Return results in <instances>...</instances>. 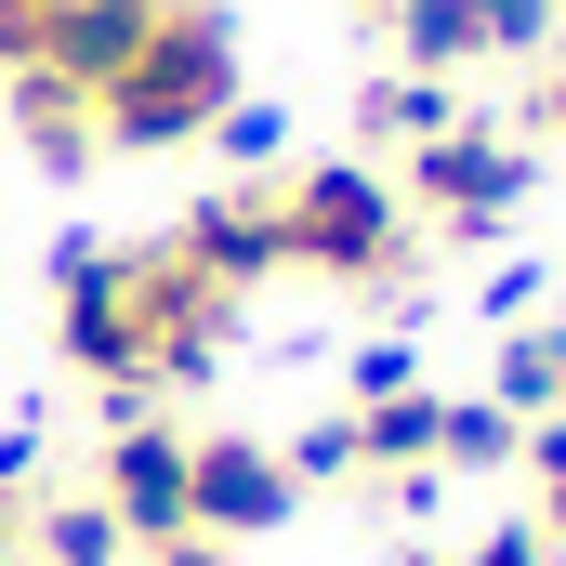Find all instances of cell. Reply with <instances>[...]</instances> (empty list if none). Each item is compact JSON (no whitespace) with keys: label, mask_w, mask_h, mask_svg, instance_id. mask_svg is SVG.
Returning <instances> with one entry per match:
<instances>
[{"label":"cell","mask_w":566,"mask_h":566,"mask_svg":"<svg viewBox=\"0 0 566 566\" xmlns=\"http://www.w3.org/2000/svg\"><path fill=\"white\" fill-rule=\"evenodd\" d=\"M27 514H40V448L0 434V566H27Z\"/></svg>","instance_id":"obj_10"},{"label":"cell","mask_w":566,"mask_h":566,"mask_svg":"<svg viewBox=\"0 0 566 566\" xmlns=\"http://www.w3.org/2000/svg\"><path fill=\"white\" fill-rule=\"evenodd\" d=\"M514 474H527V501H514V514H527V527H541V554L566 566V422H527V434H514Z\"/></svg>","instance_id":"obj_9"},{"label":"cell","mask_w":566,"mask_h":566,"mask_svg":"<svg viewBox=\"0 0 566 566\" xmlns=\"http://www.w3.org/2000/svg\"><path fill=\"white\" fill-rule=\"evenodd\" d=\"M290 501H303V474H290L277 434H238V422H198L185 434V527L198 541H264V527H290Z\"/></svg>","instance_id":"obj_6"},{"label":"cell","mask_w":566,"mask_h":566,"mask_svg":"<svg viewBox=\"0 0 566 566\" xmlns=\"http://www.w3.org/2000/svg\"><path fill=\"white\" fill-rule=\"evenodd\" d=\"M238 316H251V277H224L185 224L106 238V251L80 238V251L53 264V356H66V382H80L106 422L185 409V396L224 369Z\"/></svg>","instance_id":"obj_1"},{"label":"cell","mask_w":566,"mask_h":566,"mask_svg":"<svg viewBox=\"0 0 566 566\" xmlns=\"http://www.w3.org/2000/svg\"><path fill=\"white\" fill-rule=\"evenodd\" d=\"M27 566H133V541L93 514V488H40V514H27Z\"/></svg>","instance_id":"obj_8"},{"label":"cell","mask_w":566,"mask_h":566,"mask_svg":"<svg viewBox=\"0 0 566 566\" xmlns=\"http://www.w3.org/2000/svg\"><path fill=\"white\" fill-rule=\"evenodd\" d=\"M264 238H277V277H316V290H356V303H409V211L369 158H277L264 171Z\"/></svg>","instance_id":"obj_2"},{"label":"cell","mask_w":566,"mask_h":566,"mask_svg":"<svg viewBox=\"0 0 566 566\" xmlns=\"http://www.w3.org/2000/svg\"><path fill=\"white\" fill-rule=\"evenodd\" d=\"M185 409H133V422H106V448H93V514L133 541V554H158V541H198L185 527Z\"/></svg>","instance_id":"obj_5"},{"label":"cell","mask_w":566,"mask_h":566,"mask_svg":"<svg viewBox=\"0 0 566 566\" xmlns=\"http://www.w3.org/2000/svg\"><path fill=\"white\" fill-rule=\"evenodd\" d=\"M382 185H396L409 238H434V251H488V238L527 211V145L501 133V119H448V133L409 145Z\"/></svg>","instance_id":"obj_4"},{"label":"cell","mask_w":566,"mask_h":566,"mask_svg":"<svg viewBox=\"0 0 566 566\" xmlns=\"http://www.w3.org/2000/svg\"><path fill=\"white\" fill-rule=\"evenodd\" d=\"M514 145H566V53H541L527 66V93H514V119H501Z\"/></svg>","instance_id":"obj_11"},{"label":"cell","mask_w":566,"mask_h":566,"mask_svg":"<svg viewBox=\"0 0 566 566\" xmlns=\"http://www.w3.org/2000/svg\"><path fill=\"white\" fill-rule=\"evenodd\" d=\"M488 409H501L514 434H527V422H566V316H514V329H501Z\"/></svg>","instance_id":"obj_7"},{"label":"cell","mask_w":566,"mask_h":566,"mask_svg":"<svg viewBox=\"0 0 566 566\" xmlns=\"http://www.w3.org/2000/svg\"><path fill=\"white\" fill-rule=\"evenodd\" d=\"M133 566H238L224 541H158V554H133Z\"/></svg>","instance_id":"obj_13"},{"label":"cell","mask_w":566,"mask_h":566,"mask_svg":"<svg viewBox=\"0 0 566 566\" xmlns=\"http://www.w3.org/2000/svg\"><path fill=\"white\" fill-rule=\"evenodd\" d=\"M238 106V53L211 27V0H171L145 27V53L93 93V145H211Z\"/></svg>","instance_id":"obj_3"},{"label":"cell","mask_w":566,"mask_h":566,"mask_svg":"<svg viewBox=\"0 0 566 566\" xmlns=\"http://www.w3.org/2000/svg\"><path fill=\"white\" fill-rule=\"evenodd\" d=\"M448 566H554V554H541V527H527V514H501V527H474Z\"/></svg>","instance_id":"obj_12"}]
</instances>
